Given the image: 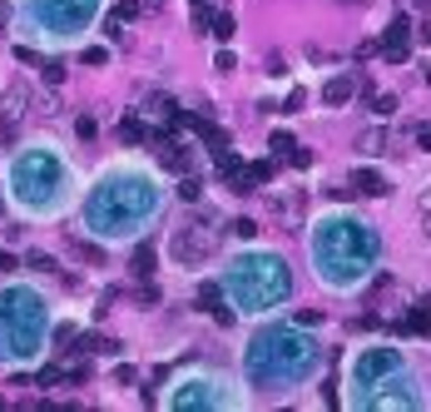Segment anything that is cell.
<instances>
[{
	"mask_svg": "<svg viewBox=\"0 0 431 412\" xmlns=\"http://www.w3.org/2000/svg\"><path fill=\"white\" fill-rule=\"evenodd\" d=\"M40 75H45V85H60V80H65V65H60V60H45Z\"/></svg>",
	"mask_w": 431,
	"mask_h": 412,
	"instance_id": "ffe728a7",
	"label": "cell"
},
{
	"mask_svg": "<svg viewBox=\"0 0 431 412\" xmlns=\"http://www.w3.org/2000/svg\"><path fill=\"white\" fill-rule=\"evenodd\" d=\"M352 75H332V80H327V85H322V105L327 110H342L347 105V99H352Z\"/></svg>",
	"mask_w": 431,
	"mask_h": 412,
	"instance_id": "5bb4252c",
	"label": "cell"
},
{
	"mask_svg": "<svg viewBox=\"0 0 431 412\" xmlns=\"http://www.w3.org/2000/svg\"><path fill=\"white\" fill-rule=\"evenodd\" d=\"M0 214H5V199H0Z\"/></svg>",
	"mask_w": 431,
	"mask_h": 412,
	"instance_id": "83f0119b",
	"label": "cell"
},
{
	"mask_svg": "<svg viewBox=\"0 0 431 412\" xmlns=\"http://www.w3.org/2000/svg\"><path fill=\"white\" fill-rule=\"evenodd\" d=\"M218 40H233V15L228 10H213V25H209Z\"/></svg>",
	"mask_w": 431,
	"mask_h": 412,
	"instance_id": "d6986e66",
	"label": "cell"
},
{
	"mask_svg": "<svg viewBox=\"0 0 431 412\" xmlns=\"http://www.w3.org/2000/svg\"><path fill=\"white\" fill-rule=\"evenodd\" d=\"M382 60H392V65H402V60H412V20L397 15L392 30L382 35Z\"/></svg>",
	"mask_w": 431,
	"mask_h": 412,
	"instance_id": "8fae6325",
	"label": "cell"
},
{
	"mask_svg": "<svg viewBox=\"0 0 431 412\" xmlns=\"http://www.w3.org/2000/svg\"><path fill=\"white\" fill-rule=\"evenodd\" d=\"M372 110H377V114H392V110H397V95H377Z\"/></svg>",
	"mask_w": 431,
	"mask_h": 412,
	"instance_id": "7402d4cb",
	"label": "cell"
},
{
	"mask_svg": "<svg viewBox=\"0 0 431 412\" xmlns=\"http://www.w3.org/2000/svg\"><path fill=\"white\" fill-rule=\"evenodd\" d=\"M164 209H169V189L159 169L139 159H114L79 194V229L94 243H134L164 219Z\"/></svg>",
	"mask_w": 431,
	"mask_h": 412,
	"instance_id": "6da1fadb",
	"label": "cell"
},
{
	"mask_svg": "<svg viewBox=\"0 0 431 412\" xmlns=\"http://www.w3.org/2000/svg\"><path fill=\"white\" fill-rule=\"evenodd\" d=\"M79 199V179L70 154L55 139H25L5 159V204L25 219L50 223L60 214H70Z\"/></svg>",
	"mask_w": 431,
	"mask_h": 412,
	"instance_id": "5b68a950",
	"label": "cell"
},
{
	"mask_svg": "<svg viewBox=\"0 0 431 412\" xmlns=\"http://www.w3.org/2000/svg\"><path fill=\"white\" fill-rule=\"evenodd\" d=\"M307 269L327 293H357L382 269V234L357 209H322L307 223Z\"/></svg>",
	"mask_w": 431,
	"mask_h": 412,
	"instance_id": "7a4b0ae2",
	"label": "cell"
},
{
	"mask_svg": "<svg viewBox=\"0 0 431 412\" xmlns=\"http://www.w3.org/2000/svg\"><path fill=\"white\" fill-rule=\"evenodd\" d=\"M169 254H174L179 269H198V263L213 254V234H209V229H194V223H183V229H174V239H169Z\"/></svg>",
	"mask_w": 431,
	"mask_h": 412,
	"instance_id": "30bf717a",
	"label": "cell"
},
{
	"mask_svg": "<svg viewBox=\"0 0 431 412\" xmlns=\"http://www.w3.org/2000/svg\"><path fill=\"white\" fill-rule=\"evenodd\" d=\"M218 288L228 298L233 318H268V313H278V308H287L298 298V274L278 249L248 243V249H233L223 258Z\"/></svg>",
	"mask_w": 431,
	"mask_h": 412,
	"instance_id": "8992f818",
	"label": "cell"
},
{
	"mask_svg": "<svg viewBox=\"0 0 431 412\" xmlns=\"http://www.w3.org/2000/svg\"><path fill=\"white\" fill-rule=\"evenodd\" d=\"M55 343V308L50 293L35 283L0 288V358L10 367H35Z\"/></svg>",
	"mask_w": 431,
	"mask_h": 412,
	"instance_id": "52a82bcc",
	"label": "cell"
},
{
	"mask_svg": "<svg viewBox=\"0 0 431 412\" xmlns=\"http://www.w3.org/2000/svg\"><path fill=\"white\" fill-rule=\"evenodd\" d=\"M397 333H406V338H431V298H421L412 313L397 318Z\"/></svg>",
	"mask_w": 431,
	"mask_h": 412,
	"instance_id": "7c38bea8",
	"label": "cell"
},
{
	"mask_svg": "<svg viewBox=\"0 0 431 412\" xmlns=\"http://www.w3.org/2000/svg\"><path fill=\"white\" fill-rule=\"evenodd\" d=\"M154 263H159V254L149 249V243H144V249L134 254V274H139V278H149V274H154Z\"/></svg>",
	"mask_w": 431,
	"mask_h": 412,
	"instance_id": "e0dca14e",
	"label": "cell"
},
{
	"mask_svg": "<svg viewBox=\"0 0 431 412\" xmlns=\"http://www.w3.org/2000/svg\"><path fill=\"white\" fill-rule=\"evenodd\" d=\"M5 25H10V10H5V5H0V30H5Z\"/></svg>",
	"mask_w": 431,
	"mask_h": 412,
	"instance_id": "4316f807",
	"label": "cell"
},
{
	"mask_svg": "<svg viewBox=\"0 0 431 412\" xmlns=\"http://www.w3.org/2000/svg\"><path fill=\"white\" fill-rule=\"evenodd\" d=\"M268 149H273V159H278V154H287V159H293V149H298V144H293V134H287V130H273Z\"/></svg>",
	"mask_w": 431,
	"mask_h": 412,
	"instance_id": "ac0fdd59",
	"label": "cell"
},
{
	"mask_svg": "<svg viewBox=\"0 0 431 412\" xmlns=\"http://www.w3.org/2000/svg\"><path fill=\"white\" fill-rule=\"evenodd\" d=\"M327 348L307 323H263L243 343V383L258 398H293L313 387Z\"/></svg>",
	"mask_w": 431,
	"mask_h": 412,
	"instance_id": "3957f363",
	"label": "cell"
},
{
	"mask_svg": "<svg viewBox=\"0 0 431 412\" xmlns=\"http://www.w3.org/2000/svg\"><path fill=\"white\" fill-rule=\"evenodd\" d=\"M179 194H183V199H198V194H203V184H198V179H183V184H179Z\"/></svg>",
	"mask_w": 431,
	"mask_h": 412,
	"instance_id": "cb8c5ba5",
	"label": "cell"
},
{
	"mask_svg": "<svg viewBox=\"0 0 431 412\" xmlns=\"http://www.w3.org/2000/svg\"><path fill=\"white\" fill-rule=\"evenodd\" d=\"M75 134H79V139H94V119L79 114V119H75Z\"/></svg>",
	"mask_w": 431,
	"mask_h": 412,
	"instance_id": "603a6c76",
	"label": "cell"
},
{
	"mask_svg": "<svg viewBox=\"0 0 431 412\" xmlns=\"http://www.w3.org/2000/svg\"><path fill=\"white\" fill-rule=\"evenodd\" d=\"M421 45H431V20H426V25H421Z\"/></svg>",
	"mask_w": 431,
	"mask_h": 412,
	"instance_id": "484cf974",
	"label": "cell"
},
{
	"mask_svg": "<svg viewBox=\"0 0 431 412\" xmlns=\"http://www.w3.org/2000/svg\"><path fill=\"white\" fill-rule=\"evenodd\" d=\"M99 15H105V0H20L10 25L25 45L40 50H75L85 40Z\"/></svg>",
	"mask_w": 431,
	"mask_h": 412,
	"instance_id": "ba28073f",
	"label": "cell"
},
{
	"mask_svg": "<svg viewBox=\"0 0 431 412\" xmlns=\"http://www.w3.org/2000/svg\"><path fill=\"white\" fill-rule=\"evenodd\" d=\"M198 303L209 308V313H213L218 323H233V308H228V298H223V288H218V278L198 288Z\"/></svg>",
	"mask_w": 431,
	"mask_h": 412,
	"instance_id": "4fadbf2b",
	"label": "cell"
},
{
	"mask_svg": "<svg viewBox=\"0 0 431 412\" xmlns=\"http://www.w3.org/2000/svg\"><path fill=\"white\" fill-rule=\"evenodd\" d=\"M342 402L352 412H426L431 393L397 343H362L347 353Z\"/></svg>",
	"mask_w": 431,
	"mask_h": 412,
	"instance_id": "277c9868",
	"label": "cell"
},
{
	"mask_svg": "<svg viewBox=\"0 0 431 412\" xmlns=\"http://www.w3.org/2000/svg\"><path fill=\"white\" fill-rule=\"evenodd\" d=\"M352 184H357L362 194H372V199H382L387 189H392V184L382 179V169H372V164H357V169H352Z\"/></svg>",
	"mask_w": 431,
	"mask_h": 412,
	"instance_id": "9a60e30c",
	"label": "cell"
},
{
	"mask_svg": "<svg viewBox=\"0 0 431 412\" xmlns=\"http://www.w3.org/2000/svg\"><path fill=\"white\" fill-rule=\"evenodd\" d=\"M119 134H125V144H139L144 139V119L139 114H125V119H119Z\"/></svg>",
	"mask_w": 431,
	"mask_h": 412,
	"instance_id": "2e32d148",
	"label": "cell"
},
{
	"mask_svg": "<svg viewBox=\"0 0 431 412\" xmlns=\"http://www.w3.org/2000/svg\"><path fill=\"white\" fill-rule=\"evenodd\" d=\"M417 144H421V149H431V130H417Z\"/></svg>",
	"mask_w": 431,
	"mask_h": 412,
	"instance_id": "d4e9b609",
	"label": "cell"
},
{
	"mask_svg": "<svg viewBox=\"0 0 431 412\" xmlns=\"http://www.w3.org/2000/svg\"><path fill=\"white\" fill-rule=\"evenodd\" d=\"M417 214H421V229H426V239H431V189L421 194V209H417Z\"/></svg>",
	"mask_w": 431,
	"mask_h": 412,
	"instance_id": "44dd1931",
	"label": "cell"
},
{
	"mask_svg": "<svg viewBox=\"0 0 431 412\" xmlns=\"http://www.w3.org/2000/svg\"><path fill=\"white\" fill-rule=\"evenodd\" d=\"M169 412H243L248 407V387L228 373H213V367H189L169 383L164 393Z\"/></svg>",
	"mask_w": 431,
	"mask_h": 412,
	"instance_id": "9c48e42d",
	"label": "cell"
}]
</instances>
